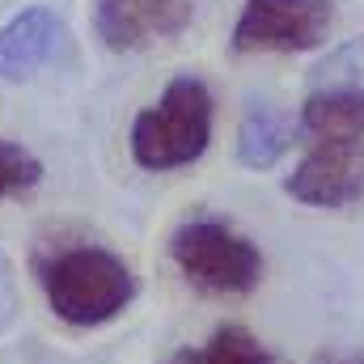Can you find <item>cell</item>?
I'll return each mask as SVG.
<instances>
[{"mask_svg": "<svg viewBox=\"0 0 364 364\" xmlns=\"http://www.w3.org/2000/svg\"><path fill=\"white\" fill-rule=\"evenodd\" d=\"M284 191L305 208H352L356 199H364V140L305 144V157L284 178Z\"/></svg>", "mask_w": 364, "mask_h": 364, "instance_id": "5b68a950", "label": "cell"}, {"mask_svg": "<svg viewBox=\"0 0 364 364\" xmlns=\"http://www.w3.org/2000/svg\"><path fill=\"white\" fill-rule=\"evenodd\" d=\"M166 364H275V356L250 326L225 322V326H216L203 343L178 348Z\"/></svg>", "mask_w": 364, "mask_h": 364, "instance_id": "30bf717a", "label": "cell"}, {"mask_svg": "<svg viewBox=\"0 0 364 364\" xmlns=\"http://www.w3.org/2000/svg\"><path fill=\"white\" fill-rule=\"evenodd\" d=\"M60 38H64V21L51 9L30 4L13 13L0 26V81H30L55 55Z\"/></svg>", "mask_w": 364, "mask_h": 364, "instance_id": "52a82bcc", "label": "cell"}, {"mask_svg": "<svg viewBox=\"0 0 364 364\" xmlns=\"http://www.w3.org/2000/svg\"><path fill=\"white\" fill-rule=\"evenodd\" d=\"M212 119H216V97L208 81L182 73L157 93V102H149L132 119L127 132L132 161L144 174H170L195 166L212 144Z\"/></svg>", "mask_w": 364, "mask_h": 364, "instance_id": "7a4b0ae2", "label": "cell"}, {"mask_svg": "<svg viewBox=\"0 0 364 364\" xmlns=\"http://www.w3.org/2000/svg\"><path fill=\"white\" fill-rule=\"evenodd\" d=\"M30 272L47 309L73 331L110 326L114 318H123V309L140 292L132 263L97 242H60V246L34 250Z\"/></svg>", "mask_w": 364, "mask_h": 364, "instance_id": "6da1fadb", "label": "cell"}, {"mask_svg": "<svg viewBox=\"0 0 364 364\" xmlns=\"http://www.w3.org/2000/svg\"><path fill=\"white\" fill-rule=\"evenodd\" d=\"M170 259L203 296H250L263 284V250L225 216H186L170 233Z\"/></svg>", "mask_w": 364, "mask_h": 364, "instance_id": "3957f363", "label": "cell"}, {"mask_svg": "<svg viewBox=\"0 0 364 364\" xmlns=\"http://www.w3.org/2000/svg\"><path fill=\"white\" fill-rule=\"evenodd\" d=\"M199 0H93V34L106 51H149L174 43L195 21Z\"/></svg>", "mask_w": 364, "mask_h": 364, "instance_id": "8992f818", "label": "cell"}, {"mask_svg": "<svg viewBox=\"0 0 364 364\" xmlns=\"http://www.w3.org/2000/svg\"><path fill=\"white\" fill-rule=\"evenodd\" d=\"M38 182H43V161L17 140H0V199L30 195Z\"/></svg>", "mask_w": 364, "mask_h": 364, "instance_id": "8fae6325", "label": "cell"}, {"mask_svg": "<svg viewBox=\"0 0 364 364\" xmlns=\"http://www.w3.org/2000/svg\"><path fill=\"white\" fill-rule=\"evenodd\" d=\"M309 364H364L360 352H348V348H326V352H314Z\"/></svg>", "mask_w": 364, "mask_h": 364, "instance_id": "7c38bea8", "label": "cell"}, {"mask_svg": "<svg viewBox=\"0 0 364 364\" xmlns=\"http://www.w3.org/2000/svg\"><path fill=\"white\" fill-rule=\"evenodd\" d=\"M296 136L305 144L322 140H364V85H331L314 90L301 102Z\"/></svg>", "mask_w": 364, "mask_h": 364, "instance_id": "ba28073f", "label": "cell"}, {"mask_svg": "<svg viewBox=\"0 0 364 364\" xmlns=\"http://www.w3.org/2000/svg\"><path fill=\"white\" fill-rule=\"evenodd\" d=\"M296 127L275 110V106H250L237 123V161L246 170H272L284 161V153L292 149Z\"/></svg>", "mask_w": 364, "mask_h": 364, "instance_id": "9c48e42d", "label": "cell"}, {"mask_svg": "<svg viewBox=\"0 0 364 364\" xmlns=\"http://www.w3.org/2000/svg\"><path fill=\"white\" fill-rule=\"evenodd\" d=\"M335 0H246L229 47L237 55H301L326 43Z\"/></svg>", "mask_w": 364, "mask_h": 364, "instance_id": "277c9868", "label": "cell"}]
</instances>
